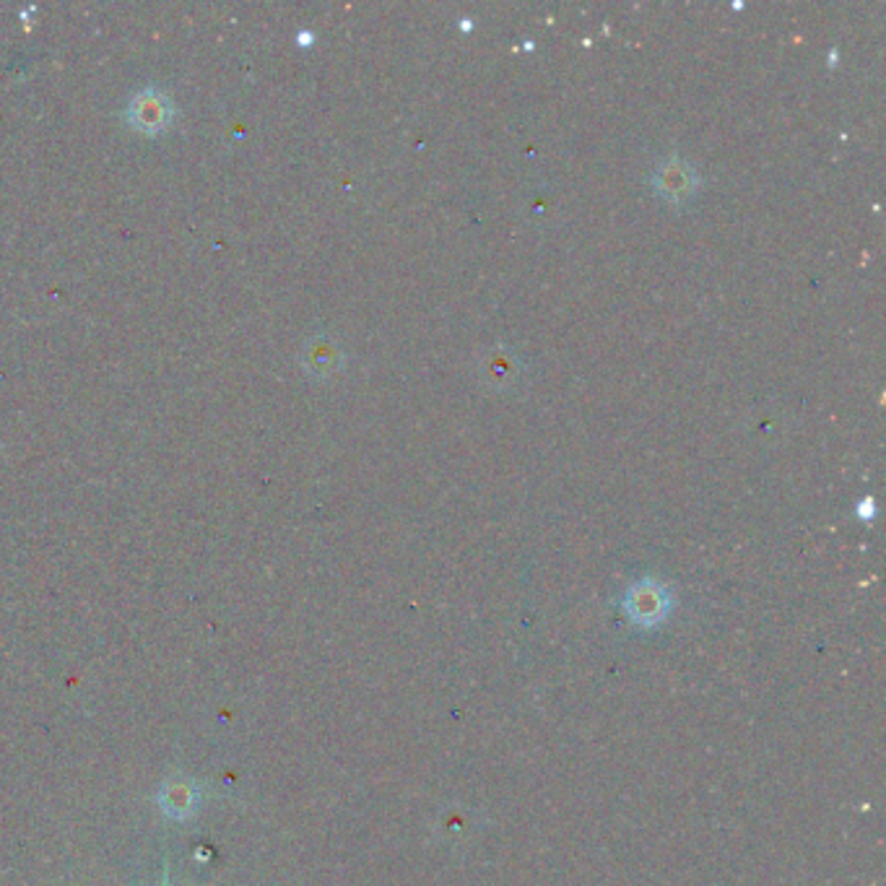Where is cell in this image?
<instances>
[{
	"mask_svg": "<svg viewBox=\"0 0 886 886\" xmlns=\"http://www.w3.org/2000/svg\"><path fill=\"white\" fill-rule=\"evenodd\" d=\"M162 804L167 806L169 814H175V817H183V814L191 811V804H193L191 786H169L167 796H164Z\"/></svg>",
	"mask_w": 886,
	"mask_h": 886,
	"instance_id": "5",
	"label": "cell"
},
{
	"mask_svg": "<svg viewBox=\"0 0 886 886\" xmlns=\"http://www.w3.org/2000/svg\"><path fill=\"white\" fill-rule=\"evenodd\" d=\"M169 117H172V101L167 94L154 89V86L138 91L128 105V123L133 125V128H138L144 133L162 130L164 125L169 123Z\"/></svg>",
	"mask_w": 886,
	"mask_h": 886,
	"instance_id": "1",
	"label": "cell"
},
{
	"mask_svg": "<svg viewBox=\"0 0 886 886\" xmlns=\"http://www.w3.org/2000/svg\"><path fill=\"white\" fill-rule=\"evenodd\" d=\"M655 191L665 201L681 203L697 191V172L681 159H669L655 169Z\"/></svg>",
	"mask_w": 886,
	"mask_h": 886,
	"instance_id": "2",
	"label": "cell"
},
{
	"mask_svg": "<svg viewBox=\"0 0 886 886\" xmlns=\"http://www.w3.org/2000/svg\"><path fill=\"white\" fill-rule=\"evenodd\" d=\"M626 606H630L632 616L640 619V622L642 619L655 622V619H661L665 614V608H669V593L655 583H642L637 587H632L630 598H626Z\"/></svg>",
	"mask_w": 886,
	"mask_h": 886,
	"instance_id": "3",
	"label": "cell"
},
{
	"mask_svg": "<svg viewBox=\"0 0 886 886\" xmlns=\"http://www.w3.org/2000/svg\"><path fill=\"white\" fill-rule=\"evenodd\" d=\"M308 359H310V367L315 372H331L339 367L341 354L328 341H318L315 347L308 351Z\"/></svg>",
	"mask_w": 886,
	"mask_h": 886,
	"instance_id": "4",
	"label": "cell"
}]
</instances>
